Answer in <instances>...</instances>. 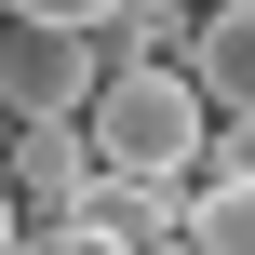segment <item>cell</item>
<instances>
[{"label":"cell","mask_w":255,"mask_h":255,"mask_svg":"<svg viewBox=\"0 0 255 255\" xmlns=\"http://www.w3.org/2000/svg\"><path fill=\"white\" fill-rule=\"evenodd\" d=\"M81 121H94L108 175H188L202 134H215V94L188 81V54H108V81H94Z\"/></svg>","instance_id":"6da1fadb"},{"label":"cell","mask_w":255,"mask_h":255,"mask_svg":"<svg viewBox=\"0 0 255 255\" xmlns=\"http://www.w3.org/2000/svg\"><path fill=\"white\" fill-rule=\"evenodd\" d=\"M94 81H108L94 27H27L13 13V40H0V108L13 121H67V108H94Z\"/></svg>","instance_id":"7a4b0ae2"},{"label":"cell","mask_w":255,"mask_h":255,"mask_svg":"<svg viewBox=\"0 0 255 255\" xmlns=\"http://www.w3.org/2000/svg\"><path fill=\"white\" fill-rule=\"evenodd\" d=\"M0 175H13V202H27V215H94V188H108V161H94V121H81V108H67V121H27Z\"/></svg>","instance_id":"3957f363"},{"label":"cell","mask_w":255,"mask_h":255,"mask_svg":"<svg viewBox=\"0 0 255 255\" xmlns=\"http://www.w3.org/2000/svg\"><path fill=\"white\" fill-rule=\"evenodd\" d=\"M188 81L215 94V121H255V0H215L188 27Z\"/></svg>","instance_id":"277c9868"},{"label":"cell","mask_w":255,"mask_h":255,"mask_svg":"<svg viewBox=\"0 0 255 255\" xmlns=\"http://www.w3.org/2000/svg\"><path fill=\"white\" fill-rule=\"evenodd\" d=\"M94 215L148 255V242H175V229H188V175H108V188H94Z\"/></svg>","instance_id":"5b68a950"},{"label":"cell","mask_w":255,"mask_h":255,"mask_svg":"<svg viewBox=\"0 0 255 255\" xmlns=\"http://www.w3.org/2000/svg\"><path fill=\"white\" fill-rule=\"evenodd\" d=\"M188 242L202 255H255V175H188Z\"/></svg>","instance_id":"8992f818"},{"label":"cell","mask_w":255,"mask_h":255,"mask_svg":"<svg viewBox=\"0 0 255 255\" xmlns=\"http://www.w3.org/2000/svg\"><path fill=\"white\" fill-rule=\"evenodd\" d=\"M0 13H27V27H121L134 0H0Z\"/></svg>","instance_id":"52a82bcc"},{"label":"cell","mask_w":255,"mask_h":255,"mask_svg":"<svg viewBox=\"0 0 255 255\" xmlns=\"http://www.w3.org/2000/svg\"><path fill=\"white\" fill-rule=\"evenodd\" d=\"M13 242H27V202H13V175H0V255H13Z\"/></svg>","instance_id":"ba28073f"},{"label":"cell","mask_w":255,"mask_h":255,"mask_svg":"<svg viewBox=\"0 0 255 255\" xmlns=\"http://www.w3.org/2000/svg\"><path fill=\"white\" fill-rule=\"evenodd\" d=\"M161 255H202V242H188V229H175V242H161Z\"/></svg>","instance_id":"9c48e42d"}]
</instances>
